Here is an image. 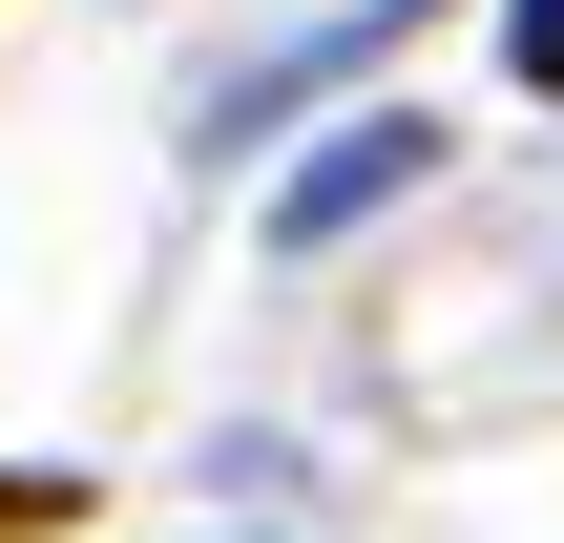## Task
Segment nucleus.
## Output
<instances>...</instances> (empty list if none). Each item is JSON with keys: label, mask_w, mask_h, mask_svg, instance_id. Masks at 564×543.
<instances>
[{"label": "nucleus", "mask_w": 564, "mask_h": 543, "mask_svg": "<svg viewBox=\"0 0 564 543\" xmlns=\"http://www.w3.org/2000/svg\"><path fill=\"white\" fill-rule=\"evenodd\" d=\"M419 167H440V126H419V105H356V126H314V167L272 188V251H335V230H356V209H398Z\"/></svg>", "instance_id": "obj_1"}, {"label": "nucleus", "mask_w": 564, "mask_h": 543, "mask_svg": "<svg viewBox=\"0 0 564 543\" xmlns=\"http://www.w3.org/2000/svg\"><path fill=\"white\" fill-rule=\"evenodd\" d=\"M84 523V481H63V460H0V543H63Z\"/></svg>", "instance_id": "obj_2"}, {"label": "nucleus", "mask_w": 564, "mask_h": 543, "mask_svg": "<svg viewBox=\"0 0 564 543\" xmlns=\"http://www.w3.org/2000/svg\"><path fill=\"white\" fill-rule=\"evenodd\" d=\"M502 63H523V84L564 105V0H502Z\"/></svg>", "instance_id": "obj_3"}]
</instances>
